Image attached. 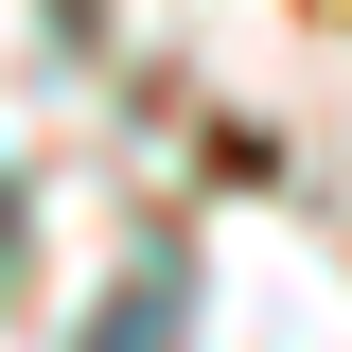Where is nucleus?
I'll list each match as a JSON object with an SVG mask.
<instances>
[{"label": "nucleus", "instance_id": "f257e3e1", "mask_svg": "<svg viewBox=\"0 0 352 352\" xmlns=\"http://www.w3.org/2000/svg\"><path fill=\"white\" fill-rule=\"evenodd\" d=\"M106 352H176V300H106Z\"/></svg>", "mask_w": 352, "mask_h": 352}]
</instances>
